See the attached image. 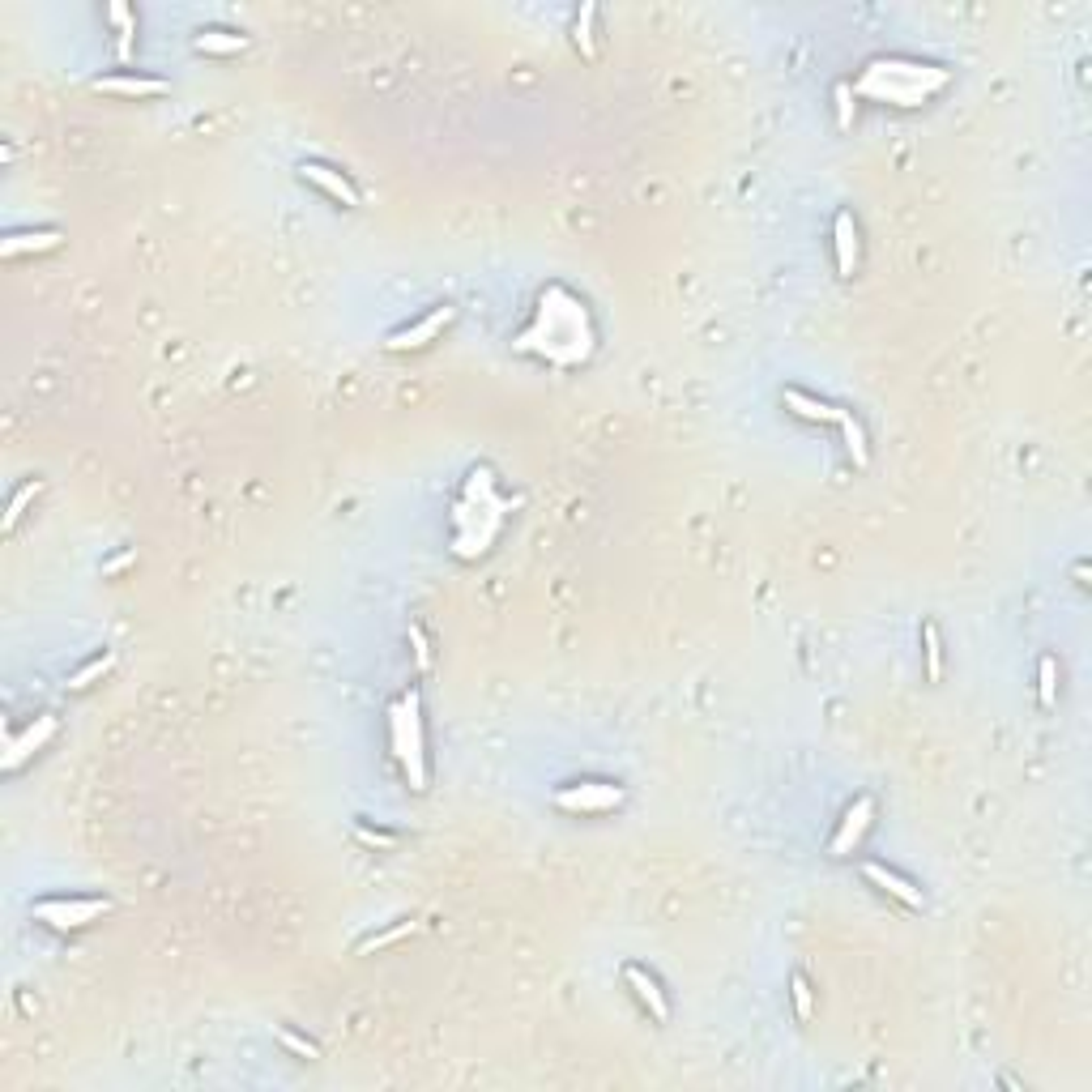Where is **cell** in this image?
I'll return each mask as SVG.
<instances>
[{
    "label": "cell",
    "mask_w": 1092,
    "mask_h": 1092,
    "mask_svg": "<svg viewBox=\"0 0 1092 1092\" xmlns=\"http://www.w3.org/2000/svg\"><path fill=\"white\" fill-rule=\"evenodd\" d=\"M517 346L529 350V355L551 359L559 367L581 363L589 355V346H593V329H589L585 303L576 299V295H568L564 286H551V291L542 295L538 320L517 337Z\"/></svg>",
    "instance_id": "1"
},
{
    "label": "cell",
    "mask_w": 1092,
    "mask_h": 1092,
    "mask_svg": "<svg viewBox=\"0 0 1092 1092\" xmlns=\"http://www.w3.org/2000/svg\"><path fill=\"white\" fill-rule=\"evenodd\" d=\"M947 86V69L939 64H922V60H871L866 73L858 77V94L879 103H896V107H918L930 94H939Z\"/></svg>",
    "instance_id": "2"
},
{
    "label": "cell",
    "mask_w": 1092,
    "mask_h": 1092,
    "mask_svg": "<svg viewBox=\"0 0 1092 1092\" xmlns=\"http://www.w3.org/2000/svg\"><path fill=\"white\" fill-rule=\"evenodd\" d=\"M389 734H393V751H397V764H401V773H406L410 790L423 794L427 790V738H423V704H419L414 687L393 704Z\"/></svg>",
    "instance_id": "3"
},
{
    "label": "cell",
    "mask_w": 1092,
    "mask_h": 1092,
    "mask_svg": "<svg viewBox=\"0 0 1092 1092\" xmlns=\"http://www.w3.org/2000/svg\"><path fill=\"white\" fill-rule=\"evenodd\" d=\"M107 909V896H52V901L35 905V922H47L52 930H82L94 918H103Z\"/></svg>",
    "instance_id": "4"
},
{
    "label": "cell",
    "mask_w": 1092,
    "mask_h": 1092,
    "mask_svg": "<svg viewBox=\"0 0 1092 1092\" xmlns=\"http://www.w3.org/2000/svg\"><path fill=\"white\" fill-rule=\"evenodd\" d=\"M555 807H559V811H572V815H598V811H615V807H623V790H619V785H606V781L564 785V790L555 794Z\"/></svg>",
    "instance_id": "5"
},
{
    "label": "cell",
    "mask_w": 1092,
    "mask_h": 1092,
    "mask_svg": "<svg viewBox=\"0 0 1092 1092\" xmlns=\"http://www.w3.org/2000/svg\"><path fill=\"white\" fill-rule=\"evenodd\" d=\"M453 316H457V308H453V303H440V308H431V312H427L423 320H414V325L397 329V333H393V337H389V342H384V346H389L393 355H406V350H423V346H431V342H436V337H440V333H444L448 325H453Z\"/></svg>",
    "instance_id": "6"
},
{
    "label": "cell",
    "mask_w": 1092,
    "mask_h": 1092,
    "mask_svg": "<svg viewBox=\"0 0 1092 1092\" xmlns=\"http://www.w3.org/2000/svg\"><path fill=\"white\" fill-rule=\"evenodd\" d=\"M871 819H875V798H854V807H849L841 815V828H837V837H832V858H845L849 849H854L862 841V832L871 828Z\"/></svg>",
    "instance_id": "7"
},
{
    "label": "cell",
    "mask_w": 1092,
    "mask_h": 1092,
    "mask_svg": "<svg viewBox=\"0 0 1092 1092\" xmlns=\"http://www.w3.org/2000/svg\"><path fill=\"white\" fill-rule=\"evenodd\" d=\"M94 90L99 94H124V99H154V94H167L163 77H133V73H111V77H94Z\"/></svg>",
    "instance_id": "8"
},
{
    "label": "cell",
    "mask_w": 1092,
    "mask_h": 1092,
    "mask_svg": "<svg viewBox=\"0 0 1092 1092\" xmlns=\"http://www.w3.org/2000/svg\"><path fill=\"white\" fill-rule=\"evenodd\" d=\"M862 875H866V883H875L879 892L896 896V901H901L905 909H922V892L913 888V883H909L905 875L888 871V866H883V862H862Z\"/></svg>",
    "instance_id": "9"
},
{
    "label": "cell",
    "mask_w": 1092,
    "mask_h": 1092,
    "mask_svg": "<svg viewBox=\"0 0 1092 1092\" xmlns=\"http://www.w3.org/2000/svg\"><path fill=\"white\" fill-rule=\"evenodd\" d=\"M832 248H837V273L841 278H854L858 269V222L849 210H841L832 218Z\"/></svg>",
    "instance_id": "10"
},
{
    "label": "cell",
    "mask_w": 1092,
    "mask_h": 1092,
    "mask_svg": "<svg viewBox=\"0 0 1092 1092\" xmlns=\"http://www.w3.org/2000/svg\"><path fill=\"white\" fill-rule=\"evenodd\" d=\"M56 734V717L52 713H43V717H35V726H26L18 738H13L9 743V756H5V768L13 773V768H22V760H30L35 756V751L47 743V738Z\"/></svg>",
    "instance_id": "11"
},
{
    "label": "cell",
    "mask_w": 1092,
    "mask_h": 1092,
    "mask_svg": "<svg viewBox=\"0 0 1092 1092\" xmlns=\"http://www.w3.org/2000/svg\"><path fill=\"white\" fill-rule=\"evenodd\" d=\"M623 982H628V986L636 990V999L649 1007V1016H653L657 1024H666V1020H670V999L662 994V986H657V977H653V973H645L640 965H628V969H623Z\"/></svg>",
    "instance_id": "12"
},
{
    "label": "cell",
    "mask_w": 1092,
    "mask_h": 1092,
    "mask_svg": "<svg viewBox=\"0 0 1092 1092\" xmlns=\"http://www.w3.org/2000/svg\"><path fill=\"white\" fill-rule=\"evenodd\" d=\"M299 175H303V180H308V184H316L320 192H329L333 201L350 205V210H355V205H359V192H355V184H350L342 171H333V167H325V163H303V167H299Z\"/></svg>",
    "instance_id": "13"
},
{
    "label": "cell",
    "mask_w": 1092,
    "mask_h": 1092,
    "mask_svg": "<svg viewBox=\"0 0 1092 1092\" xmlns=\"http://www.w3.org/2000/svg\"><path fill=\"white\" fill-rule=\"evenodd\" d=\"M781 401L798 414V419H807V423H841V414H845L841 406H828V401H819V397L802 393V389H785Z\"/></svg>",
    "instance_id": "14"
},
{
    "label": "cell",
    "mask_w": 1092,
    "mask_h": 1092,
    "mask_svg": "<svg viewBox=\"0 0 1092 1092\" xmlns=\"http://www.w3.org/2000/svg\"><path fill=\"white\" fill-rule=\"evenodd\" d=\"M60 231H52V227H39V231H18V235H9L5 244V256H26V252H52V248H60Z\"/></svg>",
    "instance_id": "15"
},
{
    "label": "cell",
    "mask_w": 1092,
    "mask_h": 1092,
    "mask_svg": "<svg viewBox=\"0 0 1092 1092\" xmlns=\"http://www.w3.org/2000/svg\"><path fill=\"white\" fill-rule=\"evenodd\" d=\"M192 47L205 56H235V52H244L248 47V35H235V30H201L197 39H192Z\"/></svg>",
    "instance_id": "16"
},
{
    "label": "cell",
    "mask_w": 1092,
    "mask_h": 1092,
    "mask_svg": "<svg viewBox=\"0 0 1092 1092\" xmlns=\"http://www.w3.org/2000/svg\"><path fill=\"white\" fill-rule=\"evenodd\" d=\"M107 18H111V26H116V60L128 64V60H133V39H137V18H133V9L116 0V5L107 9Z\"/></svg>",
    "instance_id": "17"
},
{
    "label": "cell",
    "mask_w": 1092,
    "mask_h": 1092,
    "mask_svg": "<svg viewBox=\"0 0 1092 1092\" xmlns=\"http://www.w3.org/2000/svg\"><path fill=\"white\" fill-rule=\"evenodd\" d=\"M111 670H116V653H103V657H94V662H86L82 670H73L64 687H69V692H86V687H94L99 679H107Z\"/></svg>",
    "instance_id": "18"
},
{
    "label": "cell",
    "mask_w": 1092,
    "mask_h": 1092,
    "mask_svg": "<svg viewBox=\"0 0 1092 1092\" xmlns=\"http://www.w3.org/2000/svg\"><path fill=\"white\" fill-rule=\"evenodd\" d=\"M593 18H598V9H593V5H581V13H576V26H572V39H576V47H581V56H585V60H598V39H593Z\"/></svg>",
    "instance_id": "19"
},
{
    "label": "cell",
    "mask_w": 1092,
    "mask_h": 1092,
    "mask_svg": "<svg viewBox=\"0 0 1092 1092\" xmlns=\"http://www.w3.org/2000/svg\"><path fill=\"white\" fill-rule=\"evenodd\" d=\"M1037 700H1041V709H1054L1058 704V662L1050 653L1037 662Z\"/></svg>",
    "instance_id": "20"
},
{
    "label": "cell",
    "mask_w": 1092,
    "mask_h": 1092,
    "mask_svg": "<svg viewBox=\"0 0 1092 1092\" xmlns=\"http://www.w3.org/2000/svg\"><path fill=\"white\" fill-rule=\"evenodd\" d=\"M837 427L845 431V444H849V457H854V465H858V470H862V465H866V461H871V453H866V431H862V423H858V419H854V414H849V410H845V414H841V423H837Z\"/></svg>",
    "instance_id": "21"
},
{
    "label": "cell",
    "mask_w": 1092,
    "mask_h": 1092,
    "mask_svg": "<svg viewBox=\"0 0 1092 1092\" xmlns=\"http://www.w3.org/2000/svg\"><path fill=\"white\" fill-rule=\"evenodd\" d=\"M922 640H926V679L939 683L943 679V640H939L935 623H926V628H922Z\"/></svg>",
    "instance_id": "22"
},
{
    "label": "cell",
    "mask_w": 1092,
    "mask_h": 1092,
    "mask_svg": "<svg viewBox=\"0 0 1092 1092\" xmlns=\"http://www.w3.org/2000/svg\"><path fill=\"white\" fill-rule=\"evenodd\" d=\"M406 935H414V922H410V918L397 922V926H389V930H380V935H372V939H363V943H359V956H372V952H380V947H389V943L406 939Z\"/></svg>",
    "instance_id": "23"
},
{
    "label": "cell",
    "mask_w": 1092,
    "mask_h": 1092,
    "mask_svg": "<svg viewBox=\"0 0 1092 1092\" xmlns=\"http://www.w3.org/2000/svg\"><path fill=\"white\" fill-rule=\"evenodd\" d=\"M35 495H39V478H26V483H22L18 491H13V500H9V512H5V529H13V525H18V521H22V512H26V504H30V500H35Z\"/></svg>",
    "instance_id": "24"
},
{
    "label": "cell",
    "mask_w": 1092,
    "mask_h": 1092,
    "mask_svg": "<svg viewBox=\"0 0 1092 1092\" xmlns=\"http://www.w3.org/2000/svg\"><path fill=\"white\" fill-rule=\"evenodd\" d=\"M790 999H794V1016L807 1024L811 1020V1011H815V999H811V982L802 973H794L790 977Z\"/></svg>",
    "instance_id": "25"
},
{
    "label": "cell",
    "mask_w": 1092,
    "mask_h": 1092,
    "mask_svg": "<svg viewBox=\"0 0 1092 1092\" xmlns=\"http://www.w3.org/2000/svg\"><path fill=\"white\" fill-rule=\"evenodd\" d=\"M278 1041H282V1046H286V1050H291L295 1058H308V1063H312V1058H320V1050H316V1041H308V1037H299L295 1029H278Z\"/></svg>",
    "instance_id": "26"
},
{
    "label": "cell",
    "mask_w": 1092,
    "mask_h": 1092,
    "mask_svg": "<svg viewBox=\"0 0 1092 1092\" xmlns=\"http://www.w3.org/2000/svg\"><path fill=\"white\" fill-rule=\"evenodd\" d=\"M410 649H414V666H419V674L431 670V645H427V632L419 628V623H410Z\"/></svg>",
    "instance_id": "27"
},
{
    "label": "cell",
    "mask_w": 1092,
    "mask_h": 1092,
    "mask_svg": "<svg viewBox=\"0 0 1092 1092\" xmlns=\"http://www.w3.org/2000/svg\"><path fill=\"white\" fill-rule=\"evenodd\" d=\"M837 111H841V128L854 124V86H849V82L837 86Z\"/></svg>",
    "instance_id": "28"
},
{
    "label": "cell",
    "mask_w": 1092,
    "mask_h": 1092,
    "mask_svg": "<svg viewBox=\"0 0 1092 1092\" xmlns=\"http://www.w3.org/2000/svg\"><path fill=\"white\" fill-rule=\"evenodd\" d=\"M355 837H359L363 845H380V849H393V845H397V841L389 837V832H376V828H367V824H359V828H355Z\"/></svg>",
    "instance_id": "29"
}]
</instances>
